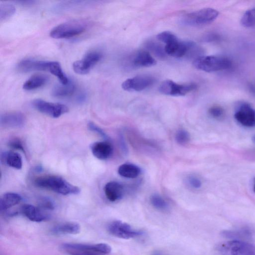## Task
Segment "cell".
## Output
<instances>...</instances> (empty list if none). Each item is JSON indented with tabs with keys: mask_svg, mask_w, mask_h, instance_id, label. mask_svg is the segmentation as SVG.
<instances>
[{
	"mask_svg": "<svg viewBox=\"0 0 255 255\" xmlns=\"http://www.w3.org/2000/svg\"><path fill=\"white\" fill-rule=\"evenodd\" d=\"M2 160L9 166L17 169H21L23 166L21 155L14 152L4 153L2 155Z\"/></svg>",
	"mask_w": 255,
	"mask_h": 255,
	"instance_id": "24",
	"label": "cell"
},
{
	"mask_svg": "<svg viewBox=\"0 0 255 255\" xmlns=\"http://www.w3.org/2000/svg\"><path fill=\"white\" fill-rule=\"evenodd\" d=\"M92 152L95 157L106 160L111 157L113 152L112 145L108 142H98L91 146Z\"/></svg>",
	"mask_w": 255,
	"mask_h": 255,
	"instance_id": "15",
	"label": "cell"
},
{
	"mask_svg": "<svg viewBox=\"0 0 255 255\" xmlns=\"http://www.w3.org/2000/svg\"><path fill=\"white\" fill-rule=\"evenodd\" d=\"M87 29V24L81 20L69 21L53 28L50 36L55 39H69L82 34Z\"/></svg>",
	"mask_w": 255,
	"mask_h": 255,
	"instance_id": "3",
	"label": "cell"
},
{
	"mask_svg": "<svg viewBox=\"0 0 255 255\" xmlns=\"http://www.w3.org/2000/svg\"><path fill=\"white\" fill-rule=\"evenodd\" d=\"M22 212L27 218L33 222H41L49 218V215L41 208L30 204L24 205Z\"/></svg>",
	"mask_w": 255,
	"mask_h": 255,
	"instance_id": "17",
	"label": "cell"
},
{
	"mask_svg": "<svg viewBox=\"0 0 255 255\" xmlns=\"http://www.w3.org/2000/svg\"><path fill=\"white\" fill-rule=\"evenodd\" d=\"M150 201L152 205L159 210H166L168 208L166 202L159 195H153L151 197Z\"/></svg>",
	"mask_w": 255,
	"mask_h": 255,
	"instance_id": "28",
	"label": "cell"
},
{
	"mask_svg": "<svg viewBox=\"0 0 255 255\" xmlns=\"http://www.w3.org/2000/svg\"><path fill=\"white\" fill-rule=\"evenodd\" d=\"M197 89L196 84H179L167 80L163 81L159 87V92L162 95L169 96H185Z\"/></svg>",
	"mask_w": 255,
	"mask_h": 255,
	"instance_id": "6",
	"label": "cell"
},
{
	"mask_svg": "<svg viewBox=\"0 0 255 255\" xmlns=\"http://www.w3.org/2000/svg\"><path fill=\"white\" fill-rule=\"evenodd\" d=\"M253 188H254V191L255 193V178L254 181Z\"/></svg>",
	"mask_w": 255,
	"mask_h": 255,
	"instance_id": "39",
	"label": "cell"
},
{
	"mask_svg": "<svg viewBox=\"0 0 255 255\" xmlns=\"http://www.w3.org/2000/svg\"><path fill=\"white\" fill-rule=\"evenodd\" d=\"M53 61H47L35 59H24L17 65L19 71L22 72L32 71H48L51 72Z\"/></svg>",
	"mask_w": 255,
	"mask_h": 255,
	"instance_id": "12",
	"label": "cell"
},
{
	"mask_svg": "<svg viewBox=\"0 0 255 255\" xmlns=\"http://www.w3.org/2000/svg\"><path fill=\"white\" fill-rule=\"evenodd\" d=\"M153 255H162L159 254H154Z\"/></svg>",
	"mask_w": 255,
	"mask_h": 255,
	"instance_id": "41",
	"label": "cell"
},
{
	"mask_svg": "<svg viewBox=\"0 0 255 255\" xmlns=\"http://www.w3.org/2000/svg\"><path fill=\"white\" fill-rule=\"evenodd\" d=\"M120 176L127 179H135L141 174V169L138 166L130 163L121 165L118 169Z\"/></svg>",
	"mask_w": 255,
	"mask_h": 255,
	"instance_id": "23",
	"label": "cell"
},
{
	"mask_svg": "<svg viewBox=\"0 0 255 255\" xmlns=\"http://www.w3.org/2000/svg\"><path fill=\"white\" fill-rule=\"evenodd\" d=\"M75 91V86L73 81L69 80L67 84L61 83L57 85L52 91L51 94L54 97L65 98L72 96Z\"/></svg>",
	"mask_w": 255,
	"mask_h": 255,
	"instance_id": "21",
	"label": "cell"
},
{
	"mask_svg": "<svg viewBox=\"0 0 255 255\" xmlns=\"http://www.w3.org/2000/svg\"><path fill=\"white\" fill-rule=\"evenodd\" d=\"M154 82L155 79L151 76H137L124 81L122 88L127 92H142L153 86Z\"/></svg>",
	"mask_w": 255,
	"mask_h": 255,
	"instance_id": "9",
	"label": "cell"
},
{
	"mask_svg": "<svg viewBox=\"0 0 255 255\" xmlns=\"http://www.w3.org/2000/svg\"><path fill=\"white\" fill-rule=\"evenodd\" d=\"M40 207L44 209L53 210L54 209V204L52 201L48 198H43L39 201Z\"/></svg>",
	"mask_w": 255,
	"mask_h": 255,
	"instance_id": "32",
	"label": "cell"
},
{
	"mask_svg": "<svg viewBox=\"0 0 255 255\" xmlns=\"http://www.w3.org/2000/svg\"><path fill=\"white\" fill-rule=\"evenodd\" d=\"M95 246L97 251L104 255L109 254L112 251L111 246L106 243L97 244Z\"/></svg>",
	"mask_w": 255,
	"mask_h": 255,
	"instance_id": "33",
	"label": "cell"
},
{
	"mask_svg": "<svg viewBox=\"0 0 255 255\" xmlns=\"http://www.w3.org/2000/svg\"><path fill=\"white\" fill-rule=\"evenodd\" d=\"M146 47L150 51L154 54L156 56L160 58H163L165 57L166 54L164 50V47L163 48L159 44L154 42L150 41L146 43Z\"/></svg>",
	"mask_w": 255,
	"mask_h": 255,
	"instance_id": "26",
	"label": "cell"
},
{
	"mask_svg": "<svg viewBox=\"0 0 255 255\" xmlns=\"http://www.w3.org/2000/svg\"><path fill=\"white\" fill-rule=\"evenodd\" d=\"M108 230L112 235L121 239H129L141 235V231L133 230L128 223L114 221L108 225Z\"/></svg>",
	"mask_w": 255,
	"mask_h": 255,
	"instance_id": "11",
	"label": "cell"
},
{
	"mask_svg": "<svg viewBox=\"0 0 255 255\" xmlns=\"http://www.w3.org/2000/svg\"><path fill=\"white\" fill-rule=\"evenodd\" d=\"M0 122L4 127L19 128L24 126L26 118L21 112H8L1 115Z\"/></svg>",
	"mask_w": 255,
	"mask_h": 255,
	"instance_id": "14",
	"label": "cell"
},
{
	"mask_svg": "<svg viewBox=\"0 0 255 255\" xmlns=\"http://www.w3.org/2000/svg\"><path fill=\"white\" fill-rule=\"evenodd\" d=\"M131 63L135 67H149L155 65L156 62L149 52L141 51L134 54Z\"/></svg>",
	"mask_w": 255,
	"mask_h": 255,
	"instance_id": "16",
	"label": "cell"
},
{
	"mask_svg": "<svg viewBox=\"0 0 255 255\" xmlns=\"http://www.w3.org/2000/svg\"><path fill=\"white\" fill-rule=\"evenodd\" d=\"M232 64V61L228 58L214 55H203L195 59L193 62L196 68L207 72L226 70L230 68Z\"/></svg>",
	"mask_w": 255,
	"mask_h": 255,
	"instance_id": "2",
	"label": "cell"
},
{
	"mask_svg": "<svg viewBox=\"0 0 255 255\" xmlns=\"http://www.w3.org/2000/svg\"><path fill=\"white\" fill-rule=\"evenodd\" d=\"M208 113L210 116L216 119H221L224 115V109L219 106H213L209 108Z\"/></svg>",
	"mask_w": 255,
	"mask_h": 255,
	"instance_id": "31",
	"label": "cell"
},
{
	"mask_svg": "<svg viewBox=\"0 0 255 255\" xmlns=\"http://www.w3.org/2000/svg\"><path fill=\"white\" fill-rule=\"evenodd\" d=\"M253 141L255 143V135L253 137Z\"/></svg>",
	"mask_w": 255,
	"mask_h": 255,
	"instance_id": "40",
	"label": "cell"
},
{
	"mask_svg": "<svg viewBox=\"0 0 255 255\" xmlns=\"http://www.w3.org/2000/svg\"><path fill=\"white\" fill-rule=\"evenodd\" d=\"M61 249L70 255H104L97 251L95 244L65 243L61 246Z\"/></svg>",
	"mask_w": 255,
	"mask_h": 255,
	"instance_id": "13",
	"label": "cell"
},
{
	"mask_svg": "<svg viewBox=\"0 0 255 255\" xmlns=\"http://www.w3.org/2000/svg\"><path fill=\"white\" fill-rule=\"evenodd\" d=\"M241 25L245 28L255 26V8L247 11L241 20Z\"/></svg>",
	"mask_w": 255,
	"mask_h": 255,
	"instance_id": "27",
	"label": "cell"
},
{
	"mask_svg": "<svg viewBox=\"0 0 255 255\" xmlns=\"http://www.w3.org/2000/svg\"><path fill=\"white\" fill-rule=\"evenodd\" d=\"M219 12L215 9L204 8L187 14L183 19V23L190 26H202L214 22L218 17Z\"/></svg>",
	"mask_w": 255,
	"mask_h": 255,
	"instance_id": "4",
	"label": "cell"
},
{
	"mask_svg": "<svg viewBox=\"0 0 255 255\" xmlns=\"http://www.w3.org/2000/svg\"><path fill=\"white\" fill-rule=\"evenodd\" d=\"M32 105L41 113L53 118H59L68 112V107L64 104L49 102L40 99L34 100Z\"/></svg>",
	"mask_w": 255,
	"mask_h": 255,
	"instance_id": "8",
	"label": "cell"
},
{
	"mask_svg": "<svg viewBox=\"0 0 255 255\" xmlns=\"http://www.w3.org/2000/svg\"><path fill=\"white\" fill-rule=\"evenodd\" d=\"M49 80V77L44 74H36L31 76L23 84L24 90L31 91L42 88Z\"/></svg>",
	"mask_w": 255,
	"mask_h": 255,
	"instance_id": "19",
	"label": "cell"
},
{
	"mask_svg": "<svg viewBox=\"0 0 255 255\" xmlns=\"http://www.w3.org/2000/svg\"><path fill=\"white\" fill-rule=\"evenodd\" d=\"M9 145L10 147L13 149L21 150L23 152H25V149L23 147V144L19 139H15L11 140L9 142Z\"/></svg>",
	"mask_w": 255,
	"mask_h": 255,
	"instance_id": "35",
	"label": "cell"
},
{
	"mask_svg": "<svg viewBox=\"0 0 255 255\" xmlns=\"http://www.w3.org/2000/svg\"><path fill=\"white\" fill-rule=\"evenodd\" d=\"M216 39L217 36L213 34L207 35L204 38V40L205 42H212Z\"/></svg>",
	"mask_w": 255,
	"mask_h": 255,
	"instance_id": "37",
	"label": "cell"
},
{
	"mask_svg": "<svg viewBox=\"0 0 255 255\" xmlns=\"http://www.w3.org/2000/svg\"><path fill=\"white\" fill-rule=\"evenodd\" d=\"M217 250L222 255H255V246L239 240L223 242Z\"/></svg>",
	"mask_w": 255,
	"mask_h": 255,
	"instance_id": "5",
	"label": "cell"
},
{
	"mask_svg": "<svg viewBox=\"0 0 255 255\" xmlns=\"http://www.w3.org/2000/svg\"><path fill=\"white\" fill-rule=\"evenodd\" d=\"M80 225L76 222H67L60 224L54 227L51 230L55 235H75L80 232Z\"/></svg>",
	"mask_w": 255,
	"mask_h": 255,
	"instance_id": "20",
	"label": "cell"
},
{
	"mask_svg": "<svg viewBox=\"0 0 255 255\" xmlns=\"http://www.w3.org/2000/svg\"><path fill=\"white\" fill-rule=\"evenodd\" d=\"M188 182L193 188L198 189L201 188L202 183L201 181L195 177H190L188 180Z\"/></svg>",
	"mask_w": 255,
	"mask_h": 255,
	"instance_id": "36",
	"label": "cell"
},
{
	"mask_svg": "<svg viewBox=\"0 0 255 255\" xmlns=\"http://www.w3.org/2000/svg\"><path fill=\"white\" fill-rule=\"evenodd\" d=\"M160 42L168 44L178 40V38L170 32H163L159 33L156 37Z\"/></svg>",
	"mask_w": 255,
	"mask_h": 255,
	"instance_id": "29",
	"label": "cell"
},
{
	"mask_svg": "<svg viewBox=\"0 0 255 255\" xmlns=\"http://www.w3.org/2000/svg\"><path fill=\"white\" fill-rule=\"evenodd\" d=\"M16 12L15 7L6 3L0 4V20L5 21L14 15Z\"/></svg>",
	"mask_w": 255,
	"mask_h": 255,
	"instance_id": "25",
	"label": "cell"
},
{
	"mask_svg": "<svg viewBox=\"0 0 255 255\" xmlns=\"http://www.w3.org/2000/svg\"><path fill=\"white\" fill-rule=\"evenodd\" d=\"M104 192L107 199L109 201L115 202L123 197L124 188L118 182H110L105 185Z\"/></svg>",
	"mask_w": 255,
	"mask_h": 255,
	"instance_id": "18",
	"label": "cell"
},
{
	"mask_svg": "<svg viewBox=\"0 0 255 255\" xmlns=\"http://www.w3.org/2000/svg\"><path fill=\"white\" fill-rule=\"evenodd\" d=\"M102 58L101 52L92 51L85 55L82 59L75 61L72 65L73 69L78 74H87Z\"/></svg>",
	"mask_w": 255,
	"mask_h": 255,
	"instance_id": "7",
	"label": "cell"
},
{
	"mask_svg": "<svg viewBox=\"0 0 255 255\" xmlns=\"http://www.w3.org/2000/svg\"><path fill=\"white\" fill-rule=\"evenodd\" d=\"M176 141L181 145H185L190 141V135L187 131L180 130L176 135Z\"/></svg>",
	"mask_w": 255,
	"mask_h": 255,
	"instance_id": "30",
	"label": "cell"
},
{
	"mask_svg": "<svg viewBox=\"0 0 255 255\" xmlns=\"http://www.w3.org/2000/svg\"><path fill=\"white\" fill-rule=\"evenodd\" d=\"M22 198L18 194L8 193L3 195L0 199V210L5 211L19 204Z\"/></svg>",
	"mask_w": 255,
	"mask_h": 255,
	"instance_id": "22",
	"label": "cell"
},
{
	"mask_svg": "<svg viewBox=\"0 0 255 255\" xmlns=\"http://www.w3.org/2000/svg\"><path fill=\"white\" fill-rule=\"evenodd\" d=\"M35 184L39 188L48 189L63 196L77 195L80 193L79 188L58 176H47L39 177L35 180Z\"/></svg>",
	"mask_w": 255,
	"mask_h": 255,
	"instance_id": "1",
	"label": "cell"
},
{
	"mask_svg": "<svg viewBox=\"0 0 255 255\" xmlns=\"http://www.w3.org/2000/svg\"><path fill=\"white\" fill-rule=\"evenodd\" d=\"M234 117L244 127L251 128L255 126V109L248 103L240 104L235 111Z\"/></svg>",
	"mask_w": 255,
	"mask_h": 255,
	"instance_id": "10",
	"label": "cell"
},
{
	"mask_svg": "<svg viewBox=\"0 0 255 255\" xmlns=\"http://www.w3.org/2000/svg\"><path fill=\"white\" fill-rule=\"evenodd\" d=\"M86 96L84 94H81L78 96L77 101L79 103L83 102L86 100Z\"/></svg>",
	"mask_w": 255,
	"mask_h": 255,
	"instance_id": "38",
	"label": "cell"
},
{
	"mask_svg": "<svg viewBox=\"0 0 255 255\" xmlns=\"http://www.w3.org/2000/svg\"><path fill=\"white\" fill-rule=\"evenodd\" d=\"M89 129L92 131H94L100 135H101L102 137L104 139H107V136L106 134L103 132L102 130L100 128H99L98 126L96 125L94 123L91 122L89 124Z\"/></svg>",
	"mask_w": 255,
	"mask_h": 255,
	"instance_id": "34",
	"label": "cell"
}]
</instances>
